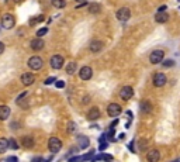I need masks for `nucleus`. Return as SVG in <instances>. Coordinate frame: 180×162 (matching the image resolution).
<instances>
[{
  "mask_svg": "<svg viewBox=\"0 0 180 162\" xmlns=\"http://www.w3.org/2000/svg\"><path fill=\"white\" fill-rule=\"evenodd\" d=\"M48 148H49V151L53 154L59 152L62 148V141L58 138V137H51L49 141H48Z\"/></svg>",
  "mask_w": 180,
  "mask_h": 162,
  "instance_id": "obj_1",
  "label": "nucleus"
},
{
  "mask_svg": "<svg viewBox=\"0 0 180 162\" xmlns=\"http://www.w3.org/2000/svg\"><path fill=\"white\" fill-rule=\"evenodd\" d=\"M163 58H165L163 49H155V51H152L151 55H149V61H151V63H153V65L160 63L163 61Z\"/></svg>",
  "mask_w": 180,
  "mask_h": 162,
  "instance_id": "obj_2",
  "label": "nucleus"
},
{
  "mask_svg": "<svg viewBox=\"0 0 180 162\" xmlns=\"http://www.w3.org/2000/svg\"><path fill=\"white\" fill-rule=\"evenodd\" d=\"M42 65H44V61H42V58H39V57H31L30 59H28V66H30L32 71L41 69Z\"/></svg>",
  "mask_w": 180,
  "mask_h": 162,
  "instance_id": "obj_3",
  "label": "nucleus"
},
{
  "mask_svg": "<svg viewBox=\"0 0 180 162\" xmlns=\"http://www.w3.org/2000/svg\"><path fill=\"white\" fill-rule=\"evenodd\" d=\"M14 24H16V20H14V17L11 14H4L2 17V27L6 30H11L14 27Z\"/></svg>",
  "mask_w": 180,
  "mask_h": 162,
  "instance_id": "obj_4",
  "label": "nucleus"
},
{
  "mask_svg": "<svg viewBox=\"0 0 180 162\" xmlns=\"http://www.w3.org/2000/svg\"><path fill=\"white\" fill-rule=\"evenodd\" d=\"M115 16H117V18L120 21H127V20H129V17H131V10H129L128 7H121L120 10H117Z\"/></svg>",
  "mask_w": 180,
  "mask_h": 162,
  "instance_id": "obj_5",
  "label": "nucleus"
},
{
  "mask_svg": "<svg viewBox=\"0 0 180 162\" xmlns=\"http://www.w3.org/2000/svg\"><path fill=\"white\" fill-rule=\"evenodd\" d=\"M79 76L82 80H90L93 76V69L90 66H82L79 71Z\"/></svg>",
  "mask_w": 180,
  "mask_h": 162,
  "instance_id": "obj_6",
  "label": "nucleus"
},
{
  "mask_svg": "<svg viewBox=\"0 0 180 162\" xmlns=\"http://www.w3.org/2000/svg\"><path fill=\"white\" fill-rule=\"evenodd\" d=\"M63 62H65V59L61 57V55H53L49 61L51 66H52L53 69H61L62 66H63Z\"/></svg>",
  "mask_w": 180,
  "mask_h": 162,
  "instance_id": "obj_7",
  "label": "nucleus"
},
{
  "mask_svg": "<svg viewBox=\"0 0 180 162\" xmlns=\"http://www.w3.org/2000/svg\"><path fill=\"white\" fill-rule=\"evenodd\" d=\"M132 96H134V89L131 86H124L120 90V97L122 100H129Z\"/></svg>",
  "mask_w": 180,
  "mask_h": 162,
  "instance_id": "obj_8",
  "label": "nucleus"
},
{
  "mask_svg": "<svg viewBox=\"0 0 180 162\" xmlns=\"http://www.w3.org/2000/svg\"><path fill=\"white\" fill-rule=\"evenodd\" d=\"M120 113H121V106L120 104H117V103H111V104H108V107H107V114H108L110 117H117Z\"/></svg>",
  "mask_w": 180,
  "mask_h": 162,
  "instance_id": "obj_9",
  "label": "nucleus"
},
{
  "mask_svg": "<svg viewBox=\"0 0 180 162\" xmlns=\"http://www.w3.org/2000/svg\"><path fill=\"white\" fill-rule=\"evenodd\" d=\"M166 82H168V79H166V76L163 73H155L153 85L156 86V88H162V86H165Z\"/></svg>",
  "mask_w": 180,
  "mask_h": 162,
  "instance_id": "obj_10",
  "label": "nucleus"
},
{
  "mask_svg": "<svg viewBox=\"0 0 180 162\" xmlns=\"http://www.w3.org/2000/svg\"><path fill=\"white\" fill-rule=\"evenodd\" d=\"M44 41L41 40V37H37V38H34L32 41L30 43V47H31V49L32 51H41L42 48H44Z\"/></svg>",
  "mask_w": 180,
  "mask_h": 162,
  "instance_id": "obj_11",
  "label": "nucleus"
},
{
  "mask_svg": "<svg viewBox=\"0 0 180 162\" xmlns=\"http://www.w3.org/2000/svg\"><path fill=\"white\" fill-rule=\"evenodd\" d=\"M100 117H101V113H100V110H98L97 107H92L89 111H87V119H89L90 121L98 120Z\"/></svg>",
  "mask_w": 180,
  "mask_h": 162,
  "instance_id": "obj_12",
  "label": "nucleus"
},
{
  "mask_svg": "<svg viewBox=\"0 0 180 162\" xmlns=\"http://www.w3.org/2000/svg\"><path fill=\"white\" fill-rule=\"evenodd\" d=\"M34 80H35V78H34V75L30 73V72H27V73H22V75H21V83H22L24 86L32 85Z\"/></svg>",
  "mask_w": 180,
  "mask_h": 162,
  "instance_id": "obj_13",
  "label": "nucleus"
},
{
  "mask_svg": "<svg viewBox=\"0 0 180 162\" xmlns=\"http://www.w3.org/2000/svg\"><path fill=\"white\" fill-rule=\"evenodd\" d=\"M89 49L92 52H94V54H97V52H100L101 49H103V43L97 41V40H93L92 43L89 44Z\"/></svg>",
  "mask_w": 180,
  "mask_h": 162,
  "instance_id": "obj_14",
  "label": "nucleus"
},
{
  "mask_svg": "<svg viewBox=\"0 0 180 162\" xmlns=\"http://www.w3.org/2000/svg\"><path fill=\"white\" fill-rule=\"evenodd\" d=\"M146 158H148V161H151V162H158L160 159V152L158 149H151L148 152V155H146Z\"/></svg>",
  "mask_w": 180,
  "mask_h": 162,
  "instance_id": "obj_15",
  "label": "nucleus"
},
{
  "mask_svg": "<svg viewBox=\"0 0 180 162\" xmlns=\"http://www.w3.org/2000/svg\"><path fill=\"white\" fill-rule=\"evenodd\" d=\"M78 144H79V148L84 149V148H87L90 145V139L87 138L86 135H79L78 137Z\"/></svg>",
  "mask_w": 180,
  "mask_h": 162,
  "instance_id": "obj_16",
  "label": "nucleus"
},
{
  "mask_svg": "<svg viewBox=\"0 0 180 162\" xmlns=\"http://www.w3.org/2000/svg\"><path fill=\"white\" fill-rule=\"evenodd\" d=\"M21 144L24 148H32L34 147V138L30 135H25L21 138Z\"/></svg>",
  "mask_w": 180,
  "mask_h": 162,
  "instance_id": "obj_17",
  "label": "nucleus"
},
{
  "mask_svg": "<svg viewBox=\"0 0 180 162\" xmlns=\"http://www.w3.org/2000/svg\"><path fill=\"white\" fill-rule=\"evenodd\" d=\"M8 116H10V107H8V106L2 104V106H0V120L8 119Z\"/></svg>",
  "mask_w": 180,
  "mask_h": 162,
  "instance_id": "obj_18",
  "label": "nucleus"
},
{
  "mask_svg": "<svg viewBox=\"0 0 180 162\" xmlns=\"http://www.w3.org/2000/svg\"><path fill=\"white\" fill-rule=\"evenodd\" d=\"M168 20H169V14H166L163 12H158L156 16H155V21L156 23H166Z\"/></svg>",
  "mask_w": 180,
  "mask_h": 162,
  "instance_id": "obj_19",
  "label": "nucleus"
},
{
  "mask_svg": "<svg viewBox=\"0 0 180 162\" xmlns=\"http://www.w3.org/2000/svg\"><path fill=\"white\" fill-rule=\"evenodd\" d=\"M100 12H101L100 3H90V6H89V13H90V14L96 16V14H98Z\"/></svg>",
  "mask_w": 180,
  "mask_h": 162,
  "instance_id": "obj_20",
  "label": "nucleus"
},
{
  "mask_svg": "<svg viewBox=\"0 0 180 162\" xmlns=\"http://www.w3.org/2000/svg\"><path fill=\"white\" fill-rule=\"evenodd\" d=\"M141 110L143 111V113H149V111L152 110V104H151V102H149V100H142V102H141Z\"/></svg>",
  "mask_w": 180,
  "mask_h": 162,
  "instance_id": "obj_21",
  "label": "nucleus"
},
{
  "mask_svg": "<svg viewBox=\"0 0 180 162\" xmlns=\"http://www.w3.org/2000/svg\"><path fill=\"white\" fill-rule=\"evenodd\" d=\"M93 161H112V156L108 154H101V155L93 156Z\"/></svg>",
  "mask_w": 180,
  "mask_h": 162,
  "instance_id": "obj_22",
  "label": "nucleus"
},
{
  "mask_svg": "<svg viewBox=\"0 0 180 162\" xmlns=\"http://www.w3.org/2000/svg\"><path fill=\"white\" fill-rule=\"evenodd\" d=\"M7 148H8V139L7 138H0V154H4Z\"/></svg>",
  "mask_w": 180,
  "mask_h": 162,
  "instance_id": "obj_23",
  "label": "nucleus"
},
{
  "mask_svg": "<svg viewBox=\"0 0 180 162\" xmlns=\"http://www.w3.org/2000/svg\"><path fill=\"white\" fill-rule=\"evenodd\" d=\"M51 3H52V6L56 7V9H63V7L66 6V2H65V0H51Z\"/></svg>",
  "mask_w": 180,
  "mask_h": 162,
  "instance_id": "obj_24",
  "label": "nucleus"
},
{
  "mask_svg": "<svg viewBox=\"0 0 180 162\" xmlns=\"http://www.w3.org/2000/svg\"><path fill=\"white\" fill-rule=\"evenodd\" d=\"M44 20H45L44 16H37V17L31 18V20L28 21V23H30V26H35V24H38V23H42Z\"/></svg>",
  "mask_w": 180,
  "mask_h": 162,
  "instance_id": "obj_25",
  "label": "nucleus"
},
{
  "mask_svg": "<svg viewBox=\"0 0 180 162\" xmlns=\"http://www.w3.org/2000/svg\"><path fill=\"white\" fill-rule=\"evenodd\" d=\"M66 72L69 75H73L76 72V62H69L66 65Z\"/></svg>",
  "mask_w": 180,
  "mask_h": 162,
  "instance_id": "obj_26",
  "label": "nucleus"
},
{
  "mask_svg": "<svg viewBox=\"0 0 180 162\" xmlns=\"http://www.w3.org/2000/svg\"><path fill=\"white\" fill-rule=\"evenodd\" d=\"M8 148H11V149H17V148H18V142H17L14 138H8Z\"/></svg>",
  "mask_w": 180,
  "mask_h": 162,
  "instance_id": "obj_27",
  "label": "nucleus"
},
{
  "mask_svg": "<svg viewBox=\"0 0 180 162\" xmlns=\"http://www.w3.org/2000/svg\"><path fill=\"white\" fill-rule=\"evenodd\" d=\"M75 130H76V124L73 121H70V123H68V133H75Z\"/></svg>",
  "mask_w": 180,
  "mask_h": 162,
  "instance_id": "obj_28",
  "label": "nucleus"
},
{
  "mask_svg": "<svg viewBox=\"0 0 180 162\" xmlns=\"http://www.w3.org/2000/svg\"><path fill=\"white\" fill-rule=\"evenodd\" d=\"M47 33H48V28H47V27H44V28H41V30L37 31V37H44Z\"/></svg>",
  "mask_w": 180,
  "mask_h": 162,
  "instance_id": "obj_29",
  "label": "nucleus"
},
{
  "mask_svg": "<svg viewBox=\"0 0 180 162\" xmlns=\"http://www.w3.org/2000/svg\"><path fill=\"white\" fill-rule=\"evenodd\" d=\"M162 63H163V66H165V68H170V66L174 65V61L173 59H168V61H165V62H162Z\"/></svg>",
  "mask_w": 180,
  "mask_h": 162,
  "instance_id": "obj_30",
  "label": "nucleus"
},
{
  "mask_svg": "<svg viewBox=\"0 0 180 162\" xmlns=\"http://www.w3.org/2000/svg\"><path fill=\"white\" fill-rule=\"evenodd\" d=\"M146 145H148V141H146V139H141V141H139V151H143V149H145V147H146Z\"/></svg>",
  "mask_w": 180,
  "mask_h": 162,
  "instance_id": "obj_31",
  "label": "nucleus"
},
{
  "mask_svg": "<svg viewBox=\"0 0 180 162\" xmlns=\"http://www.w3.org/2000/svg\"><path fill=\"white\" fill-rule=\"evenodd\" d=\"M53 82H56V78L51 76V78H48V79L45 80V85H51V83H53Z\"/></svg>",
  "mask_w": 180,
  "mask_h": 162,
  "instance_id": "obj_32",
  "label": "nucleus"
},
{
  "mask_svg": "<svg viewBox=\"0 0 180 162\" xmlns=\"http://www.w3.org/2000/svg\"><path fill=\"white\" fill-rule=\"evenodd\" d=\"M82 159H93V151H90V154L83 155V156H82Z\"/></svg>",
  "mask_w": 180,
  "mask_h": 162,
  "instance_id": "obj_33",
  "label": "nucleus"
},
{
  "mask_svg": "<svg viewBox=\"0 0 180 162\" xmlns=\"http://www.w3.org/2000/svg\"><path fill=\"white\" fill-rule=\"evenodd\" d=\"M56 88H65V82L63 80H58V82H56Z\"/></svg>",
  "mask_w": 180,
  "mask_h": 162,
  "instance_id": "obj_34",
  "label": "nucleus"
},
{
  "mask_svg": "<svg viewBox=\"0 0 180 162\" xmlns=\"http://www.w3.org/2000/svg\"><path fill=\"white\" fill-rule=\"evenodd\" d=\"M3 51H4V44L0 43V54H3Z\"/></svg>",
  "mask_w": 180,
  "mask_h": 162,
  "instance_id": "obj_35",
  "label": "nucleus"
},
{
  "mask_svg": "<svg viewBox=\"0 0 180 162\" xmlns=\"http://www.w3.org/2000/svg\"><path fill=\"white\" fill-rule=\"evenodd\" d=\"M7 161H17V156H8Z\"/></svg>",
  "mask_w": 180,
  "mask_h": 162,
  "instance_id": "obj_36",
  "label": "nucleus"
},
{
  "mask_svg": "<svg viewBox=\"0 0 180 162\" xmlns=\"http://www.w3.org/2000/svg\"><path fill=\"white\" fill-rule=\"evenodd\" d=\"M165 9H166V6H162L159 10H158V12H163V10H165Z\"/></svg>",
  "mask_w": 180,
  "mask_h": 162,
  "instance_id": "obj_37",
  "label": "nucleus"
},
{
  "mask_svg": "<svg viewBox=\"0 0 180 162\" xmlns=\"http://www.w3.org/2000/svg\"><path fill=\"white\" fill-rule=\"evenodd\" d=\"M13 2H14V3H21L22 0H13Z\"/></svg>",
  "mask_w": 180,
  "mask_h": 162,
  "instance_id": "obj_38",
  "label": "nucleus"
},
{
  "mask_svg": "<svg viewBox=\"0 0 180 162\" xmlns=\"http://www.w3.org/2000/svg\"><path fill=\"white\" fill-rule=\"evenodd\" d=\"M76 2H86V0H76Z\"/></svg>",
  "mask_w": 180,
  "mask_h": 162,
  "instance_id": "obj_39",
  "label": "nucleus"
},
{
  "mask_svg": "<svg viewBox=\"0 0 180 162\" xmlns=\"http://www.w3.org/2000/svg\"><path fill=\"white\" fill-rule=\"evenodd\" d=\"M179 2H180V0H179Z\"/></svg>",
  "mask_w": 180,
  "mask_h": 162,
  "instance_id": "obj_40",
  "label": "nucleus"
}]
</instances>
